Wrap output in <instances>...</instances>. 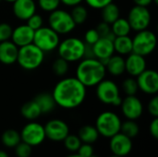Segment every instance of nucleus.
<instances>
[{
  "mask_svg": "<svg viewBox=\"0 0 158 157\" xmlns=\"http://www.w3.org/2000/svg\"><path fill=\"white\" fill-rule=\"evenodd\" d=\"M120 118L112 111L102 112L95 120V128L99 135L105 138H111L120 132L121 127Z\"/></svg>",
  "mask_w": 158,
  "mask_h": 157,
  "instance_id": "obj_5",
  "label": "nucleus"
},
{
  "mask_svg": "<svg viewBox=\"0 0 158 157\" xmlns=\"http://www.w3.org/2000/svg\"><path fill=\"white\" fill-rule=\"evenodd\" d=\"M44 53L35 44L30 43L19 47L17 62L25 70H34L44 62Z\"/></svg>",
  "mask_w": 158,
  "mask_h": 157,
  "instance_id": "obj_4",
  "label": "nucleus"
},
{
  "mask_svg": "<svg viewBox=\"0 0 158 157\" xmlns=\"http://www.w3.org/2000/svg\"><path fill=\"white\" fill-rule=\"evenodd\" d=\"M4 1H6V2H7V3H13V2H15L16 0H4Z\"/></svg>",
  "mask_w": 158,
  "mask_h": 157,
  "instance_id": "obj_48",
  "label": "nucleus"
},
{
  "mask_svg": "<svg viewBox=\"0 0 158 157\" xmlns=\"http://www.w3.org/2000/svg\"><path fill=\"white\" fill-rule=\"evenodd\" d=\"M13 28L6 22L0 23V42L8 41L11 38Z\"/></svg>",
  "mask_w": 158,
  "mask_h": 157,
  "instance_id": "obj_38",
  "label": "nucleus"
},
{
  "mask_svg": "<svg viewBox=\"0 0 158 157\" xmlns=\"http://www.w3.org/2000/svg\"><path fill=\"white\" fill-rule=\"evenodd\" d=\"M153 3H155V4H157L158 0H153Z\"/></svg>",
  "mask_w": 158,
  "mask_h": 157,
  "instance_id": "obj_49",
  "label": "nucleus"
},
{
  "mask_svg": "<svg viewBox=\"0 0 158 157\" xmlns=\"http://www.w3.org/2000/svg\"><path fill=\"white\" fill-rule=\"evenodd\" d=\"M33 100L39 105L42 114L51 113L56 106V104L54 100L52 93H39L35 96Z\"/></svg>",
  "mask_w": 158,
  "mask_h": 157,
  "instance_id": "obj_23",
  "label": "nucleus"
},
{
  "mask_svg": "<svg viewBox=\"0 0 158 157\" xmlns=\"http://www.w3.org/2000/svg\"><path fill=\"white\" fill-rule=\"evenodd\" d=\"M147 110L153 118H158V97L156 95H154V97L149 101Z\"/></svg>",
  "mask_w": 158,
  "mask_h": 157,
  "instance_id": "obj_40",
  "label": "nucleus"
},
{
  "mask_svg": "<svg viewBox=\"0 0 158 157\" xmlns=\"http://www.w3.org/2000/svg\"><path fill=\"white\" fill-rule=\"evenodd\" d=\"M95 30L97 31L100 38H107V39H110V40H114L115 39V35L113 34L112 31H111V26L110 24L105 22V21H102L100 22L96 27H95Z\"/></svg>",
  "mask_w": 158,
  "mask_h": 157,
  "instance_id": "obj_34",
  "label": "nucleus"
},
{
  "mask_svg": "<svg viewBox=\"0 0 158 157\" xmlns=\"http://www.w3.org/2000/svg\"><path fill=\"white\" fill-rule=\"evenodd\" d=\"M132 1L136 6H146V7H148L151 4H153V0H132Z\"/></svg>",
  "mask_w": 158,
  "mask_h": 157,
  "instance_id": "obj_45",
  "label": "nucleus"
},
{
  "mask_svg": "<svg viewBox=\"0 0 158 157\" xmlns=\"http://www.w3.org/2000/svg\"><path fill=\"white\" fill-rule=\"evenodd\" d=\"M120 132L132 140L133 138H136L138 136L140 132V128L135 120L127 119L126 121L121 123Z\"/></svg>",
  "mask_w": 158,
  "mask_h": 157,
  "instance_id": "obj_29",
  "label": "nucleus"
},
{
  "mask_svg": "<svg viewBox=\"0 0 158 157\" xmlns=\"http://www.w3.org/2000/svg\"><path fill=\"white\" fill-rule=\"evenodd\" d=\"M20 114L24 118L30 121H33L42 115V112L36 102L34 100H31L23 104L20 108Z\"/></svg>",
  "mask_w": 158,
  "mask_h": 157,
  "instance_id": "obj_24",
  "label": "nucleus"
},
{
  "mask_svg": "<svg viewBox=\"0 0 158 157\" xmlns=\"http://www.w3.org/2000/svg\"><path fill=\"white\" fill-rule=\"evenodd\" d=\"M109 157H120V156H118V155H112L111 156H109Z\"/></svg>",
  "mask_w": 158,
  "mask_h": 157,
  "instance_id": "obj_50",
  "label": "nucleus"
},
{
  "mask_svg": "<svg viewBox=\"0 0 158 157\" xmlns=\"http://www.w3.org/2000/svg\"><path fill=\"white\" fill-rule=\"evenodd\" d=\"M26 21H27V25L30 28H31L33 31H36L39 28L44 26V19H43L42 16L37 13H34Z\"/></svg>",
  "mask_w": 158,
  "mask_h": 157,
  "instance_id": "obj_37",
  "label": "nucleus"
},
{
  "mask_svg": "<svg viewBox=\"0 0 158 157\" xmlns=\"http://www.w3.org/2000/svg\"><path fill=\"white\" fill-rule=\"evenodd\" d=\"M100 38L97 31L94 29H89L85 34H84V43L86 44H90V45H93L94 43H95L97 42V40Z\"/></svg>",
  "mask_w": 158,
  "mask_h": 157,
  "instance_id": "obj_39",
  "label": "nucleus"
},
{
  "mask_svg": "<svg viewBox=\"0 0 158 157\" xmlns=\"http://www.w3.org/2000/svg\"><path fill=\"white\" fill-rule=\"evenodd\" d=\"M1 1H2V0H0V2H1Z\"/></svg>",
  "mask_w": 158,
  "mask_h": 157,
  "instance_id": "obj_51",
  "label": "nucleus"
},
{
  "mask_svg": "<svg viewBox=\"0 0 158 157\" xmlns=\"http://www.w3.org/2000/svg\"><path fill=\"white\" fill-rule=\"evenodd\" d=\"M127 19L131 25V30L135 31H143L148 29L151 23V12L146 6L135 5L130 9Z\"/></svg>",
  "mask_w": 158,
  "mask_h": 157,
  "instance_id": "obj_10",
  "label": "nucleus"
},
{
  "mask_svg": "<svg viewBox=\"0 0 158 157\" xmlns=\"http://www.w3.org/2000/svg\"><path fill=\"white\" fill-rule=\"evenodd\" d=\"M48 23L49 27L59 35L70 33L77 26L72 19L70 13L59 8L50 12L48 17Z\"/></svg>",
  "mask_w": 158,
  "mask_h": 157,
  "instance_id": "obj_8",
  "label": "nucleus"
},
{
  "mask_svg": "<svg viewBox=\"0 0 158 157\" xmlns=\"http://www.w3.org/2000/svg\"><path fill=\"white\" fill-rule=\"evenodd\" d=\"M78 136L82 143L93 144L94 143H95L98 140L99 133H98L95 126L84 125L80 129Z\"/></svg>",
  "mask_w": 158,
  "mask_h": 157,
  "instance_id": "obj_25",
  "label": "nucleus"
},
{
  "mask_svg": "<svg viewBox=\"0 0 158 157\" xmlns=\"http://www.w3.org/2000/svg\"><path fill=\"white\" fill-rule=\"evenodd\" d=\"M156 43V35L152 31L146 29L137 31L135 36L132 38V53L143 56H149L155 51Z\"/></svg>",
  "mask_w": 158,
  "mask_h": 157,
  "instance_id": "obj_9",
  "label": "nucleus"
},
{
  "mask_svg": "<svg viewBox=\"0 0 158 157\" xmlns=\"http://www.w3.org/2000/svg\"><path fill=\"white\" fill-rule=\"evenodd\" d=\"M139 90L149 95L158 93V73L154 69H145L136 77Z\"/></svg>",
  "mask_w": 158,
  "mask_h": 157,
  "instance_id": "obj_13",
  "label": "nucleus"
},
{
  "mask_svg": "<svg viewBox=\"0 0 158 157\" xmlns=\"http://www.w3.org/2000/svg\"><path fill=\"white\" fill-rule=\"evenodd\" d=\"M33 36L34 31L27 24H22L13 29L10 39L18 47H21L32 43Z\"/></svg>",
  "mask_w": 158,
  "mask_h": 157,
  "instance_id": "obj_19",
  "label": "nucleus"
},
{
  "mask_svg": "<svg viewBox=\"0 0 158 157\" xmlns=\"http://www.w3.org/2000/svg\"><path fill=\"white\" fill-rule=\"evenodd\" d=\"M83 1H85L90 7L94 9H102L107 4L113 2V0H83Z\"/></svg>",
  "mask_w": 158,
  "mask_h": 157,
  "instance_id": "obj_42",
  "label": "nucleus"
},
{
  "mask_svg": "<svg viewBox=\"0 0 158 157\" xmlns=\"http://www.w3.org/2000/svg\"><path fill=\"white\" fill-rule=\"evenodd\" d=\"M12 4L13 14L19 20H27L36 13V4L33 0H16Z\"/></svg>",
  "mask_w": 158,
  "mask_h": 157,
  "instance_id": "obj_18",
  "label": "nucleus"
},
{
  "mask_svg": "<svg viewBox=\"0 0 158 157\" xmlns=\"http://www.w3.org/2000/svg\"><path fill=\"white\" fill-rule=\"evenodd\" d=\"M64 146L65 148L69 152H77L81 145V141L80 140L78 135L74 134H69L64 139Z\"/></svg>",
  "mask_w": 158,
  "mask_h": 157,
  "instance_id": "obj_33",
  "label": "nucleus"
},
{
  "mask_svg": "<svg viewBox=\"0 0 158 157\" xmlns=\"http://www.w3.org/2000/svg\"><path fill=\"white\" fill-rule=\"evenodd\" d=\"M123 116L127 119L137 120L143 113L142 101L136 95H127L120 104Z\"/></svg>",
  "mask_w": 158,
  "mask_h": 157,
  "instance_id": "obj_14",
  "label": "nucleus"
},
{
  "mask_svg": "<svg viewBox=\"0 0 158 157\" xmlns=\"http://www.w3.org/2000/svg\"><path fill=\"white\" fill-rule=\"evenodd\" d=\"M111 31L113 34L117 36H126L129 35L130 32L131 31V25L128 21L127 19L125 18H118L116 19L111 25Z\"/></svg>",
  "mask_w": 158,
  "mask_h": 157,
  "instance_id": "obj_28",
  "label": "nucleus"
},
{
  "mask_svg": "<svg viewBox=\"0 0 158 157\" xmlns=\"http://www.w3.org/2000/svg\"><path fill=\"white\" fill-rule=\"evenodd\" d=\"M70 15L72 17V19L74 20L76 25H81L83 24L88 18V10L84 6L77 5L75 6H72V10L70 12Z\"/></svg>",
  "mask_w": 158,
  "mask_h": 157,
  "instance_id": "obj_30",
  "label": "nucleus"
},
{
  "mask_svg": "<svg viewBox=\"0 0 158 157\" xmlns=\"http://www.w3.org/2000/svg\"><path fill=\"white\" fill-rule=\"evenodd\" d=\"M60 43L59 34L48 27H41L34 31L32 43L40 48L44 53H49L56 50Z\"/></svg>",
  "mask_w": 158,
  "mask_h": 157,
  "instance_id": "obj_7",
  "label": "nucleus"
},
{
  "mask_svg": "<svg viewBox=\"0 0 158 157\" xmlns=\"http://www.w3.org/2000/svg\"><path fill=\"white\" fill-rule=\"evenodd\" d=\"M95 94L97 99L105 104L114 106H120L122 98L120 91L116 82L111 80L104 79L96 85Z\"/></svg>",
  "mask_w": 158,
  "mask_h": 157,
  "instance_id": "obj_6",
  "label": "nucleus"
},
{
  "mask_svg": "<svg viewBox=\"0 0 158 157\" xmlns=\"http://www.w3.org/2000/svg\"><path fill=\"white\" fill-rule=\"evenodd\" d=\"M19 133L21 142L26 143L31 147L42 144L46 139L44 126L34 121L26 124Z\"/></svg>",
  "mask_w": 158,
  "mask_h": 157,
  "instance_id": "obj_11",
  "label": "nucleus"
},
{
  "mask_svg": "<svg viewBox=\"0 0 158 157\" xmlns=\"http://www.w3.org/2000/svg\"><path fill=\"white\" fill-rule=\"evenodd\" d=\"M1 142L7 148H15L21 142L20 133L13 129L6 130L1 135Z\"/></svg>",
  "mask_w": 158,
  "mask_h": 157,
  "instance_id": "obj_27",
  "label": "nucleus"
},
{
  "mask_svg": "<svg viewBox=\"0 0 158 157\" xmlns=\"http://www.w3.org/2000/svg\"><path fill=\"white\" fill-rule=\"evenodd\" d=\"M0 157H9V156H8V155H7L5 151L0 150Z\"/></svg>",
  "mask_w": 158,
  "mask_h": 157,
  "instance_id": "obj_46",
  "label": "nucleus"
},
{
  "mask_svg": "<svg viewBox=\"0 0 158 157\" xmlns=\"http://www.w3.org/2000/svg\"><path fill=\"white\" fill-rule=\"evenodd\" d=\"M149 131L155 140L158 139V118H154L149 126Z\"/></svg>",
  "mask_w": 158,
  "mask_h": 157,
  "instance_id": "obj_43",
  "label": "nucleus"
},
{
  "mask_svg": "<svg viewBox=\"0 0 158 157\" xmlns=\"http://www.w3.org/2000/svg\"><path fill=\"white\" fill-rule=\"evenodd\" d=\"M77 152L82 157H91L94 155V147L90 143H81Z\"/></svg>",
  "mask_w": 158,
  "mask_h": 157,
  "instance_id": "obj_41",
  "label": "nucleus"
},
{
  "mask_svg": "<svg viewBox=\"0 0 158 157\" xmlns=\"http://www.w3.org/2000/svg\"><path fill=\"white\" fill-rule=\"evenodd\" d=\"M106 74V66L97 58H82L76 68V78L86 88L96 86Z\"/></svg>",
  "mask_w": 158,
  "mask_h": 157,
  "instance_id": "obj_2",
  "label": "nucleus"
},
{
  "mask_svg": "<svg viewBox=\"0 0 158 157\" xmlns=\"http://www.w3.org/2000/svg\"><path fill=\"white\" fill-rule=\"evenodd\" d=\"M105 66L106 71L115 77H118L125 72V59L119 55L111 56Z\"/></svg>",
  "mask_w": 158,
  "mask_h": 157,
  "instance_id": "obj_21",
  "label": "nucleus"
},
{
  "mask_svg": "<svg viewBox=\"0 0 158 157\" xmlns=\"http://www.w3.org/2000/svg\"><path fill=\"white\" fill-rule=\"evenodd\" d=\"M60 0H38V5L43 11L52 12L59 7Z\"/></svg>",
  "mask_w": 158,
  "mask_h": 157,
  "instance_id": "obj_35",
  "label": "nucleus"
},
{
  "mask_svg": "<svg viewBox=\"0 0 158 157\" xmlns=\"http://www.w3.org/2000/svg\"><path fill=\"white\" fill-rule=\"evenodd\" d=\"M67 157H82L81 155H80L79 154H73V155H68Z\"/></svg>",
  "mask_w": 158,
  "mask_h": 157,
  "instance_id": "obj_47",
  "label": "nucleus"
},
{
  "mask_svg": "<svg viewBox=\"0 0 158 157\" xmlns=\"http://www.w3.org/2000/svg\"><path fill=\"white\" fill-rule=\"evenodd\" d=\"M82 1L83 0H60V2L62 4H64L65 6H71V7L81 4Z\"/></svg>",
  "mask_w": 158,
  "mask_h": 157,
  "instance_id": "obj_44",
  "label": "nucleus"
},
{
  "mask_svg": "<svg viewBox=\"0 0 158 157\" xmlns=\"http://www.w3.org/2000/svg\"><path fill=\"white\" fill-rule=\"evenodd\" d=\"M86 93V87L76 77H67L56 84L52 95L56 106L74 109L84 102Z\"/></svg>",
  "mask_w": 158,
  "mask_h": 157,
  "instance_id": "obj_1",
  "label": "nucleus"
},
{
  "mask_svg": "<svg viewBox=\"0 0 158 157\" xmlns=\"http://www.w3.org/2000/svg\"><path fill=\"white\" fill-rule=\"evenodd\" d=\"M45 137L52 142H63L69 134V125L58 118L51 119L44 126Z\"/></svg>",
  "mask_w": 158,
  "mask_h": 157,
  "instance_id": "obj_12",
  "label": "nucleus"
},
{
  "mask_svg": "<svg viewBox=\"0 0 158 157\" xmlns=\"http://www.w3.org/2000/svg\"><path fill=\"white\" fill-rule=\"evenodd\" d=\"M58 56L65 59L69 63L81 60L84 57L85 43L77 37H69L64 39L57 46Z\"/></svg>",
  "mask_w": 158,
  "mask_h": 157,
  "instance_id": "obj_3",
  "label": "nucleus"
},
{
  "mask_svg": "<svg viewBox=\"0 0 158 157\" xmlns=\"http://www.w3.org/2000/svg\"><path fill=\"white\" fill-rule=\"evenodd\" d=\"M14 150L17 157H30L32 153V147L23 142H20Z\"/></svg>",
  "mask_w": 158,
  "mask_h": 157,
  "instance_id": "obj_36",
  "label": "nucleus"
},
{
  "mask_svg": "<svg viewBox=\"0 0 158 157\" xmlns=\"http://www.w3.org/2000/svg\"><path fill=\"white\" fill-rule=\"evenodd\" d=\"M114 51L119 56H128L132 53V38L129 35L117 36L113 40Z\"/></svg>",
  "mask_w": 158,
  "mask_h": 157,
  "instance_id": "obj_22",
  "label": "nucleus"
},
{
  "mask_svg": "<svg viewBox=\"0 0 158 157\" xmlns=\"http://www.w3.org/2000/svg\"><path fill=\"white\" fill-rule=\"evenodd\" d=\"M92 47L94 57L99 59L104 65H106L107 59L115 53L113 41L107 38H99Z\"/></svg>",
  "mask_w": 158,
  "mask_h": 157,
  "instance_id": "obj_17",
  "label": "nucleus"
},
{
  "mask_svg": "<svg viewBox=\"0 0 158 157\" xmlns=\"http://www.w3.org/2000/svg\"><path fill=\"white\" fill-rule=\"evenodd\" d=\"M109 148L113 155L118 156L124 157L130 155L132 150V141L121 132L110 138Z\"/></svg>",
  "mask_w": 158,
  "mask_h": 157,
  "instance_id": "obj_15",
  "label": "nucleus"
},
{
  "mask_svg": "<svg viewBox=\"0 0 158 157\" xmlns=\"http://www.w3.org/2000/svg\"><path fill=\"white\" fill-rule=\"evenodd\" d=\"M122 90L126 95H136L139 91L136 79L133 77L125 79L122 82Z\"/></svg>",
  "mask_w": 158,
  "mask_h": 157,
  "instance_id": "obj_32",
  "label": "nucleus"
},
{
  "mask_svg": "<svg viewBox=\"0 0 158 157\" xmlns=\"http://www.w3.org/2000/svg\"><path fill=\"white\" fill-rule=\"evenodd\" d=\"M69 69V63L61 57H57L52 64V70L57 77H64Z\"/></svg>",
  "mask_w": 158,
  "mask_h": 157,
  "instance_id": "obj_31",
  "label": "nucleus"
},
{
  "mask_svg": "<svg viewBox=\"0 0 158 157\" xmlns=\"http://www.w3.org/2000/svg\"><path fill=\"white\" fill-rule=\"evenodd\" d=\"M120 17V10L117 4L111 2L102 8V19L103 21L112 24L116 19Z\"/></svg>",
  "mask_w": 158,
  "mask_h": 157,
  "instance_id": "obj_26",
  "label": "nucleus"
},
{
  "mask_svg": "<svg viewBox=\"0 0 158 157\" xmlns=\"http://www.w3.org/2000/svg\"><path fill=\"white\" fill-rule=\"evenodd\" d=\"M19 47L10 40L0 42V63L12 65L17 62Z\"/></svg>",
  "mask_w": 158,
  "mask_h": 157,
  "instance_id": "obj_20",
  "label": "nucleus"
},
{
  "mask_svg": "<svg viewBox=\"0 0 158 157\" xmlns=\"http://www.w3.org/2000/svg\"><path fill=\"white\" fill-rule=\"evenodd\" d=\"M146 67L147 64L145 56H143L141 55L131 53L125 59V71L129 73L131 77L136 78L146 69Z\"/></svg>",
  "mask_w": 158,
  "mask_h": 157,
  "instance_id": "obj_16",
  "label": "nucleus"
}]
</instances>
